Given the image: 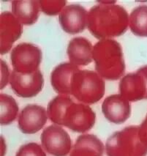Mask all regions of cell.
Segmentation results:
<instances>
[{
    "instance_id": "obj_1",
    "label": "cell",
    "mask_w": 147,
    "mask_h": 156,
    "mask_svg": "<svg viewBox=\"0 0 147 156\" xmlns=\"http://www.w3.org/2000/svg\"><path fill=\"white\" fill-rule=\"evenodd\" d=\"M49 119L76 133H86L95 124L96 114L88 105L75 103L68 95H59L50 101L47 108Z\"/></svg>"
},
{
    "instance_id": "obj_2",
    "label": "cell",
    "mask_w": 147,
    "mask_h": 156,
    "mask_svg": "<svg viewBox=\"0 0 147 156\" xmlns=\"http://www.w3.org/2000/svg\"><path fill=\"white\" fill-rule=\"evenodd\" d=\"M116 3V1H100L88 12V30L100 41L119 37L128 30V12Z\"/></svg>"
},
{
    "instance_id": "obj_3",
    "label": "cell",
    "mask_w": 147,
    "mask_h": 156,
    "mask_svg": "<svg viewBox=\"0 0 147 156\" xmlns=\"http://www.w3.org/2000/svg\"><path fill=\"white\" fill-rule=\"evenodd\" d=\"M96 71L103 79L115 81L124 75L125 62L120 43L114 39L101 40L93 47Z\"/></svg>"
},
{
    "instance_id": "obj_4",
    "label": "cell",
    "mask_w": 147,
    "mask_h": 156,
    "mask_svg": "<svg viewBox=\"0 0 147 156\" xmlns=\"http://www.w3.org/2000/svg\"><path fill=\"white\" fill-rule=\"evenodd\" d=\"M107 156H146L147 146L139 137V126H130L112 134L107 139Z\"/></svg>"
},
{
    "instance_id": "obj_5",
    "label": "cell",
    "mask_w": 147,
    "mask_h": 156,
    "mask_svg": "<svg viewBox=\"0 0 147 156\" xmlns=\"http://www.w3.org/2000/svg\"><path fill=\"white\" fill-rule=\"evenodd\" d=\"M106 90L103 79L97 72L78 70L72 79L71 95L79 102L93 104L103 98Z\"/></svg>"
},
{
    "instance_id": "obj_6",
    "label": "cell",
    "mask_w": 147,
    "mask_h": 156,
    "mask_svg": "<svg viewBox=\"0 0 147 156\" xmlns=\"http://www.w3.org/2000/svg\"><path fill=\"white\" fill-rule=\"evenodd\" d=\"M43 54L36 45L30 43H21L14 47L10 54L13 70L27 75L39 70Z\"/></svg>"
},
{
    "instance_id": "obj_7",
    "label": "cell",
    "mask_w": 147,
    "mask_h": 156,
    "mask_svg": "<svg viewBox=\"0 0 147 156\" xmlns=\"http://www.w3.org/2000/svg\"><path fill=\"white\" fill-rule=\"evenodd\" d=\"M42 147L53 156H68L72 150V140L68 132L58 125L45 128L41 133Z\"/></svg>"
},
{
    "instance_id": "obj_8",
    "label": "cell",
    "mask_w": 147,
    "mask_h": 156,
    "mask_svg": "<svg viewBox=\"0 0 147 156\" xmlns=\"http://www.w3.org/2000/svg\"><path fill=\"white\" fill-rule=\"evenodd\" d=\"M119 88L120 95L130 102L147 100V65L124 76Z\"/></svg>"
},
{
    "instance_id": "obj_9",
    "label": "cell",
    "mask_w": 147,
    "mask_h": 156,
    "mask_svg": "<svg viewBox=\"0 0 147 156\" xmlns=\"http://www.w3.org/2000/svg\"><path fill=\"white\" fill-rule=\"evenodd\" d=\"M10 84L12 91L20 98L34 97L43 90L44 79L41 71H37L32 74H23L12 70L10 75Z\"/></svg>"
},
{
    "instance_id": "obj_10",
    "label": "cell",
    "mask_w": 147,
    "mask_h": 156,
    "mask_svg": "<svg viewBox=\"0 0 147 156\" xmlns=\"http://www.w3.org/2000/svg\"><path fill=\"white\" fill-rule=\"evenodd\" d=\"M88 12L81 5H66L59 16L62 30L71 34L82 32L88 25Z\"/></svg>"
},
{
    "instance_id": "obj_11",
    "label": "cell",
    "mask_w": 147,
    "mask_h": 156,
    "mask_svg": "<svg viewBox=\"0 0 147 156\" xmlns=\"http://www.w3.org/2000/svg\"><path fill=\"white\" fill-rule=\"evenodd\" d=\"M23 25L9 11H4L0 15V52L8 53L12 45L21 37Z\"/></svg>"
},
{
    "instance_id": "obj_12",
    "label": "cell",
    "mask_w": 147,
    "mask_h": 156,
    "mask_svg": "<svg viewBox=\"0 0 147 156\" xmlns=\"http://www.w3.org/2000/svg\"><path fill=\"white\" fill-rule=\"evenodd\" d=\"M48 118L47 110L44 107L37 104H29L19 114V128L23 133H36L44 127Z\"/></svg>"
},
{
    "instance_id": "obj_13",
    "label": "cell",
    "mask_w": 147,
    "mask_h": 156,
    "mask_svg": "<svg viewBox=\"0 0 147 156\" xmlns=\"http://www.w3.org/2000/svg\"><path fill=\"white\" fill-rule=\"evenodd\" d=\"M102 112L109 122L121 124L130 117L131 106L130 101L121 95H112L107 97L103 102Z\"/></svg>"
},
{
    "instance_id": "obj_14",
    "label": "cell",
    "mask_w": 147,
    "mask_h": 156,
    "mask_svg": "<svg viewBox=\"0 0 147 156\" xmlns=\"http://www.w3.org/2000/svg\"><path fill=\"white\" fill-rule=\"evenodd\" d=\"M93 47L86 38H72L69 42L67 49L70 63L77 67L88 65L93 60Z\"/></svg>"
},
{
    "instance_id": "obj_15",
    "label": "cell",
    "mask_w": 147,
    "mask_h": 156,
    "mask_svg": "<svg viewBox=\"0 0 147 156\" xmlns=\"http://www.w3.org/2000/svg\"><path fill=\"white\" fill-rule=\"evenodd\" d=\"M79 68L70 62L61 63L52 70L51 84L59 95H71V82Z\"/></svg>"
},
{
    "instance_id": "obj_16",
    "label": "cell",
    "mask_w": 147,
    "mask_h": 156,
    "mask_svg": "<svg viewBox=\"0 0 147 156\" xmlns=\"http://www.w3.org/2000/svg\"><path fill=\"white\" fill-rule=\"evenodd\" d=\"M106 150L99 138L93 134H83L76 139L70 156H103Z\"/></svg>"
},
{
    "instance_id": "obj_17",
    "label": "cell",
    "mask_w": 147,
    "mask_h": 156,
    "mask_svg": "<svg viewBox=\"0 0 147 156\" xmlns=\"http://www.w3.org/2000/svg\"><path fill=\"white\" fill-rule=\"evenodd\" d=\"M11 5L12 14L22 25H32L37 21L41 10L40 1H12Z\"/></svg>"
},
{
    "instance_id": "obj_18",
    "label": "cell",
    "mask_w": 147,
    "mask_h": 156,
    "mask_svg": "<svg viewBox=\"0 0 147 156\" xmlns=\"http://www.w3.org/2000/svg\"><path fill=\"white\" fill-rule=\"evenodd\" d=\"M129 26L135 35L147 37V5H139L132 10L129 16Z\"/></svg>"
},
{
    "instance_id": "obj_19",
    "label": "cell",
    "mask_w": 147,
    "mask_h": 156,
    "mask_svg": "<svg viewBox=\"0 0 147 156\" xmlns=\"http://www.w3.org/2000/svg\"><path fill=\"white\" fill-rule=\"evenodd\" d=\"M1 115L0 122L2 126H8L16 120L19 114V105L12 96L5 93L0 94Z\"/></svg>"
},
{
    "instance_id": "obj_20",
    "label": "cell",
    "mask_w": 147,
    "mask_h": 156,
    "mask_svg": "<svg viewBox=\"0 0 147 156\" xmlns=\"http://www.w3.org/2000/svg\"><path fill=\"white\" fill-rule=\"evenodd\" d=\"M67 1H48V0H40L41 10L48 16H56L59 14L61 10L66 6Z\"/></svg>"
},
{
    "instance_id": "obj_21",
    "label": "cell",
    "mask_w": 147,
    "mask_h": 156,
    "mask_svg": "<svg viewBox=\"0 0 147 156\" xmlns=\"http://www.w3.org/2000/svg\"><path fill=\"white\" fill-rule=\"evenodd\" d=\"M16 156H46L42 146L37 143L30 142L22 145Z\"/></svg>"
},
{
    "instance_id": "obj_22",
    "label": "cell",
    "mask_w": 147,
    "mask_h": 156,
    "mask_svg": "<svg viewBox=\"0 0 147 156\" xmlns=\"http://www.w3.org/2000/svg\"><path fill=\"white\" fill-rule=\"evenodd\" d=\"M10 75L8 65L6 62L1 59V89H4L10 82Z\"/></svg>"
},
{
    "instance_id": "obj_23",
    "label": "cell",
    "mask_w": 147,
    "mask_h": 156,
    "mask_svg": "<svg viewBox=\"0 0 147 156\" xmlns=\"http://www.w3.org/2000/svg\"><path fill=\"white\" fill-rule=\"evenodd\" d=\"M139 137L143 144L147 146V114L146 118L139 126Z\"/></svg>"
}]
</instances>
